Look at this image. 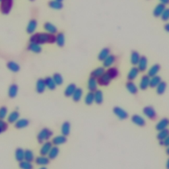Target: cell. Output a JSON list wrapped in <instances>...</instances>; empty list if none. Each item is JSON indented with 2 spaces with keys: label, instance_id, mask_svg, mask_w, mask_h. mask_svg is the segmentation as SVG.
Wrapping results in <instances>:
<instances>
[{
  "label": "cell",
  "instance_id": "cell-7",
  "mask_svg": "<svg viewBox=\"0 0 169 169\" xmlns=\"http://www.w3.org/2000/svg\"><path fill=\"white\" fill-rule=\"evenodd\" d=\"M111 81H112L111 78L108 75V74L105 72L102 76H101L99 78H98L97 83L100 86H106L110 85Z\"/></svg>",
  "mask_w": 169,
  "mask_h": 169
},
{
  "label": "cell",
  "instance_id": "cell-19",
  "mask_svg": "<svg viewBox=\"0 0 169 169\" xmlns=\"http://www.w3.org/2000/svg\"><path fill=\"white\" fill-rule=\"evenodd\" d=\"M29 125V120L25 118L19 119L15 123V127L17 129H23Z\"/></svg>",
  "mask_w": 169,
  "mask_h": 169
},
{
  "label": "cell",
  "instance_id": "cell-56",
  "mask_svg": "<svg viewBox=\"0 0 169 169\" xmlns=\"http://www.w3.org/2000/svg\"><path fill=\"white\" fill-rule=\"evenodd\" d=\"M39 169H47L46 167H41V168H40Z\"/></svg>",
  "mask_w": 169,
  "mask_h": 169
},
{
  "label": "cell",
  "instance_id": "cell-55",
  "mask_svg": "<svg viewBox=\"0 0 169 169\" xmlns=\"http://www.w3.org/2000/svg\"><path fill=\"white\" fill-rule=\"evenodd\" d=\"M166 152H167V154L168 155H169V146L167 147V149H166Z\"/></svg>",
  "mask_w": 169,
  "mask_h": 169
},
{
  "label": "cell",
  "instance_id": "cell-54",
  "mask_svg": "<svg viewBox=\"0 0 169 169\" xmlns=\"http://www.w3.org/2000/svg\"><path fill=\"white\" fill-rule=\"evenodd\" d=\"M166 168H167V169H169V158L168 159L167 163H166Z\"/></svg>",
  "mask_w": 169,
  "mask_h": 169
},
{
  "label": "cell",
  "instance_id": "cell-26",
  "mask_svg": "<svg viewBox=\"0 0 169 169\" xmlns=\"http://www.w3.org/2000/svg\"><path fill=\"white\" fill-rule=\"evenodd\" d=\"M35 163L38 164V165L46 166L50 163V159L45 156L41 155L40 156H38V157L35 159Z\"/></svg>",
  "mask_w": 169,
  "mask_h": 169
},
{
  "label": "cell",
  "instance_id": "cell-21",
  "mask_svg": "<svg viewBox=\"0 0 169 169\" xmlns=\"http://www.w3.org/2000/svg\"><path fill=\"white\" fill-rule=\"evenodd\" d=\"M116 56L112 54H110L103 61V66L104 68H108L112 65V64L116 61Z\"/></svg>",
  "mask_w": 169,
  "mask_h": 169
},
{
  "label": "cell",
  "instance_id": "cell-27",
  "mask_svg": "<svg viewBox=\"0 0 169 169\" xmlns=\"http://www.w3.org/2000/svg\"><path fill=\"white\" fill-rule=\"evenodd\" d=\"M160 69V66L159 64H155L152 65V66L151 67V68L149 69L148 71V76H149L150 78L152 77H154L157 75L158 73L159 72Z\"/></svg>",
  "mask_w": 169,
  "mask_h": 169
},
{
  "label": "cell",
  "instance_id": "cell-42",
  "mask_svg": "<svg viewBox=\"0 0 169 169\" xmlns=\"http://www.w3.org/2000/svg\"><path fill=\"white\" fill-rule=\"evenodd\" d=\"M59 152H60L59 148L57 147V146L52 147L51 148L50 151H49L48 154V158L50 159H55L57 156V155H58Z\"/></svg>",
  "mask_w": 169,
  "mask_h": 169
},
{
  "label": "cell",
  "instance_id": "cell-25",
  "mask_svg": "<svg viewBox=\"0 0 169 169\" xmlns=\"http://www.w3.org/2000/svg\"><path fill=\"white\" fill-rule=\"evenodd\" d=\"M65 35L63 32H59V33H57V35L56 36V42L57 46L61 48L64 47L65 45Z\"/></svg>",
  "mask_w": 169,
  "mask_h": 169
},
{
  "label": "cell",
  "instance_id": "cell-34",
  "mask_svg": "<svg viewBox=\"0 0 169 169\" xmlns=\"http://www.w3.org/2000/svg\"><path fill=\"white\" fill-rule=\"evenodd\" d=\"M18 93V86L16 84H12L10 85L8 90V95L10 98H15L17 96Z\"/></svg>",
  "mask_w": 169,
  "mask_h": 169
},
{
  "label": "cell",
  "instance_id": "cell-39",
  "mask_svg": "<svg viewBox=\"0 0 169 169\" xmlns=\"http://www.w3.org/2000/svg\"><path fill=\"white\" fill-rule=\"evenodd\" d=\"M48 6L50 8L53 9H56V10H60L63 8V4L61 2L56 1V0H52V1L49 2Z\"/></svg>",
  "mask_w": 169,
  "mask_h": 169
},
{
  "label": "cell",
  "instance_id": "cell-43",
  "mask_svg": "<svg viewBox=\"0 0 169 169\" xmlns=\"http://www.w3.org/2000/svg\"><path fill=\"white\" fill-rule=\"evenodd\" d=\"M94 102V93L89 92L85 97V103L86 105H91Z\"/></svg>",
  "mask_w": 169,
  "mask_h": 169
},
{
  "label": "cell",
  "instance_id": "cell-53",
  "mask_svg": "<svg viewBox=\"0 0 169 169\" xmlns=\"http://www.w3.org/2000/svg\"><path fill=\"white\" fill-rule=\"evenodd\" d=\"M164 30H165L167 32H169V23H167L164 26Z\"/></svg>",
  "mask_w": 169,
  "mask_h": 169
},
{
  "label": "cell",
  "instance_id": "cell-9",
  "mask_svg": "<svg viewBox=\"0 0 169 169\" xmlns=\"http://www.w3.org/2000/svg\"><path fill=\"white\" fill-rule=\"evenodd\" d=\"M169 126V119L167 118H164L156 123L155 126V129L157 131H161L167 129Z\"/></svg>",
  "mask_w": 169,
  "mask_h": 169
},
{
  "label": "cell",
  "instance_id": "cell-16",
  "mask_svg": "<svg viewBox=\"0 0 169 169\" xmlns=\"http://www.w3.org/2000/svg\"><path fill=\"white\" fill-rule=\"evenodd\" d=\"M52 147V143L50 141L45 142L40 150V154L42 156L47 155L48 154L49 151H50Z\"/></svg>",
  "mask_w": 169,
  "mask_h": 169
},
{
  "label": "cell",
  "instance_id": "cell-3",
  "mask_svg": "<svg viewBox=\"0 0 169 169\" xmlns=\"http://www.w3.org/2000/svg\"><path fill=\"white\" fill-rule=\"evenodd\" d=\"M13 0H2L0 4V11L3 15H8L13 7Z\"/></svg>",
  "mask_w": 169,
  "mask_h": 169
},
{
  "label": "cell",
  "instance_id": "cell-20",
  "mask_svg": "<svg viewBox=\"0 0 169 169\" xmlns=\"http://www.w3.org/2000/svg\"><path fill=\"white\" fill-rule=\"evenodd\" d=\"M44 28L45 31L48 32V33L52 34V35H54V34L57 33V27L55 25H53V24L49 23V22H46L44 23Z\"/></svg>",
  "mask_w": 169,
  "mask_h": 169
},
{
  "label": "cell",
  "instance_id": "cell-37",
  "mask_svg": "<svg viewBox=\"0 0 169 169\" xmlns=\"http://www.w3.org/2000/svg\"><path fill=\"white\" fill-rule=\"evenodd\" d=\"M162 81L161 77L158 75L152 77L150 78L149 86L151 88H156L157 85Z\"/></svg>",
  "mask_w": 169,
  "mask_h": 169
},
{
  "label": "cell",
  "instance_id": "cell-28",
  "mask_svg": "<svg viewBox=\"0 0 169 169\" xmlns=\"http://www.w3.org/2000/svg\"><path fill=\"white\" fill-rule=\"evenodd\" d=\"M20 116V114L18 111H13V112H11L9 116L7 117V122L10 123H13L17 122Z\"/></svg>",
  "mask_w": 169,
  "mask_h": 169
},
{
  "label": "cell",
  "instance_id": "cell-46",
  "mask_svg": "<svg viewBox=\"0 0 169 169\" xmlns=\"http://www.w3.org/2000/svg\"><path fill=\"white\" fill-rule=\"evenodd\" d=\"M52 78H53V81H54L55 83L56 84V85H61L63 84L64 79L61 74H60L58 73H56L53 75Z\"/></svg>",
  "mask_w": 169,
  "mask_h": 169
},
{
  "label": "cell",
  "instance_id": "cell-47",
  "mask_svg": "<svg viewBox=\"0 0 169 169\" xmlns=\"http://www.w3.org/2000/svg\"><path fill=\"white\" fill-rule=\"evenodd\" d=\"M19 166L20 168L21 169H33V165L31 163V162L27 161V160H24L21 162H19Z\"/></svg>",
  "mask_w": 169,
  "mask_h": 169
},
{
  "label": "cell",
  "instance_id": "cell-24",
  "mask_svg": "<svg viewBox=\"0 0 169 169\" xmlns=\"http://www.w3.org/2000/svg\"><path fill=\"white\" fill-rule=\"evenodd\" d=\"M27 49L29 51L36 53H39L42 52V47H41L40 45L35 42H31L28 44Z\"/></svg>",
  "mask_w": 169,
  "mask_h": 169
},
{
  "label": "cell",
  "instance_id": "cell-13",
  "mask_svg": "<svg viewBox=\"0 0 169 169\" xmlns=\"http://www.w3.org/2000/svg\"><path fill=\"white\" fill-rule=\"evenodd\" d=\"M66 141H67L66 136L61 135L56 136V137L53 138L52 139V143L56 146H57V145H62V144L66 143Z\"/></svg>",
  "mask_w": 169,
  "mask_h": 169
},
{
  "label": "cell",
  "instance_id": "cell-51",
  "mask_svg": "<svg viewBox=\"0 0 169 169\" xmlns=\"http://www.w3.org/2000/svg\"><path fill=\"white\" fill-rule=\"evenodd\" d=\"M160 145L167 147L169 146V135L166 139H164L163 141H160Z\"/></svg>",
  "mask_w": 169,
  "mask_h": 169
},
{
  "label": "cell",
  "instance_id": "cell-23",
  "mask_svg": "<svg viewBox=\"0 0 169 169\" xmlns=\"http://www.w3.org/2000/svg\"><path fill=\"white\" fill-rule=\"evenodd\" d=\"M76 89H77V86H76L75 84H74V83L69 84L65 89V91H64L65 96L66 97H72V95L73 94L74 92H75Z\"/></svg>",
  "mask_w": 169,
  "mask_h": 169
},
{
  "label": "cell",
  "instance_id": "cell-10",
  "mask_svg": "<svg viewBox=\"0 0 169 169\" xmlns=\"http://www.w3.org/2000/svg\"><path fill=\"white\" fill-rule=\"evenodd\" d=\"M148 65V61L147 58L145 56H141L140 60L139 61V63L138 64V69L140 72H144L147 68Z\"/></svg>",
  "mask_w": 169,
  "mask_h": 169
},
{
  "label": "cell",
  "instance_id": "cell-38",
  "mask_svg": "<svg viewBox=\"0 0 169 169\" xmlns=\"http://www.w3.org/2000/svg\"><path fill=\"white\" fill-rule=\"evenodd\" d=\"M15 156L17 161H23L24 160V151L21 148H17L15 152Z\"/></svg>",
  "mask_w": 169,
  "mask_h": 169
},
{
  "label": "cell",
  "instance_id": "cell-57",
  "mask_svg": "<svg viewBox=\"0 0 169 169\" xmlns=\"http://www.w3.org/2000/svg\"><path fill=\"white\" fill-rule=\"evenodd\" d=\"M56 1H58V2H62L63 0H56Z\"/></svg>",
  "mask_w": 169,
  "mask_h": 169
},
{
  "label": "cell",
  "instance_id": "cell-12",
  "mask_svg": "<svg viewBox=\"0 0 169 169\" xmlns=\"http://www.w3.org/2000/svg\"><path fill=\"white\" fill-rule=\"evenodd\" d=\"M87 87L90 92H95L98 87L97 80L96 79H94V78L90 77L89 79L88 80Z\"/></svg>",
  "mask_w": 169,
  "mask_h": 169
},
{
  "label": "cell",
  "instance_id": "cell-31",
  "mask_svg": "<svg viewBox=\"0 0 169 169\" xmlns=\"http://www.w3.org/2000/svg\"><path fill=\"white\" fill-rule=\"evenodd\" d=\"M45 84H46V87L50 90H54L56 88V84L55 83L54 81H53V78L51 77H47L44 79Z\"/></svg>",
  "mask_w": 169,
  "mask_h": 169
},
{
  "label": "cell",
  "instance_id": "cell-48",
  "mask_svg": "<svg viewBox=\"0 0 169 169\" xmlns=\"http://www.w3.org/2000/svg\"><path fill=\"white\" fill-rule=\"evenodd\" d=\"M8 128L7 123L4 122L3 119H0V134L3 133L4 131H6Z\"/></svg>",
  "mask_w": 169,
  "mask_h": 169
},
{
  "label": "cell",
  "instance_id": "cell-52",
  "mask_svg": "<svg viewBox=\"0 0 169 169\" xmlns=\"http://www.w3.org/2000/svg\"><path fill=\"white\" fill-rule=\"evenodd\" d=\"M160 3L163 4V5L166 6V5H168V4H169V0H159Z\"/></svg>",
  "mask_w": 169,
  "mask_h": 169
},
{
  "label": "cell",
  "instance_id": "cell-1",
  "mask_svg": "<svg viewBox=\"0 0 169 169\" xmlns=\"http://www.w3.org/2000/svg\"><path fill=\"white\" fill-rule=\"evenodd\" d=\"M30 42L40 45L47 43L53 44L56 42V36L52 34L46 33V32H37L31 36Z\"/></svg>",
  "mask_w": 169,
  "mask_h": 169
},
{
  "label": "cell",
  "instance_id": "cell-58",
  "mask_svg": "<svg viewBox=\"0 0 169 169\" xmlns=\"http://www.w3.org/2000/svg\"><path fill=\"white\" fill-rule=\"evenodd\" d=\"M30 1H31V2H33V1H35V0H30Z\"/></svg>",
  "mask_w": 169,
  "mask_h": 169
},
{
  "label": "cell",
  "instance_id": "cell-36",
  "mask_svg": "<svg viewBox=\"0 0 169 169\" xmlns=\"http://www.w3.org/2000/svg\"><path fill=\"white\" fill-rule=\"evenodd\" d=\"M94 102L97 105H101L103 102V93L101 90H97L95 92H94Z\"/></svg>",
  "mask_w": 169,
  "mask_h": 169
},
{
  "label": "cell",
  "instance_id": "cell-35",
  "mask_svg": "<svg viewBox=\"0 0 169 169\" xmlns=\"http://www.w3.org/2000/svg\"><path fill=\"white\" fill-rule=\"evenodd\" d=\"M140 57H141V56H140V54L137 51H132L130 57V61L131 64L133 65H138L140 60Z\"/></svg>",
  "mask_w": 169,
  "mask_h": 169
},
{
  "label": "cell",
  "instance_id": "cell-44",
  "mask_svg": "<svg viewBox=\"0 0 169 169\" xmlns=\"http://www.w3.org/2000/svg\"><path fill=\"white\" fill-rule=\"evenodd\" d=\"M168 135H169V130L167 128L165 130L159 131V132L158 133L156 138H157L158 140H159L160 141H163V140L164 139H166Z\"/></svg>",
  "mask_w": 169,
  "mask_h": 169
},
{
  "label": "cell",
  "instance_id": "cell-6",
  "mask_svg": "<svg viewBox=\"0 0 169 169\" xmlns=\"http://www.w3.org/2000/svg\"><path fill=\"white\" fill-rule=\"evenodd\" d=\"M131 122H132L135 125L139 127H143L146 124L145 119L141 116H140V115L138 114H134L131 116Z\"/></svg>",
  "mask_w": 169,
  "mask_h": 169
},
{
  "label": "cell",
  "instance_id": "cell-59",
  "mask_svg": "<svg viewBox=\"0 0 169 169\" xmlns=\"http://www.w3.org/2000/svg\"><path fill=\"white\" fill-rule=\"evenodd\" d=\"M2 2V0H0V2Z\"/></svg>",
  "mask_w": 169,
  "mask_h": 169
},
{
  "label": "cell",
  "instance_id": "cell-5",
  "mask_svg": "<svg viewBox=\"0 0 169 169\" xmlns=\"http://www.w3.org/2000/svg\"><path fill=\"white\" fill-rule=\"evenodd\" d=\"M113 112L120 119H126L128 118V113L124 109L122 108L121 107L115 106L113 108Z\"/></svg>",
  "mask_w": 169,
  "mask_h": 169
},
{
  "label": "cell",
  "instance_id": "cell-18",
  "mask_svg": "<svg viewBox=\"0 0 169 169\" xmlns=\"http://www.w3.org/2000/svg\"><path fill=\"white\" fill-rule=\"evenodd\" d=\"M106 73L108 74V75L111 78V79L112 80L117 78L119 74V70L117 68H115V67L108 68V69L106 70Z\"/></svg>",
  "mask_w": 169,
  "mask_h": 169
},
{
  "label": "cell",
  "instance_id": "cell-17",
  "mask_svg": "<svg viewBox=\"0 0 169 169\" xmlns=\"http://www.w3.org/2000/svg\"><path fill=\"white\" fill-rule=\"evenodd\" d=\"M165 9H166L165 6L163 5L162 3H159L157 6H156V7H155L152 13H153V15L155 17H159L161 16V15L163 14L164 11L165 10Z\"/></svg>",
  "mask_w": 169,
  "mask_h": 169
},
{
  "label": "cell",
  "instance_id": "cell-33",
  "mask_svg": "<svg viewBox=\"0 0 169 169\" xmlns=\"http://www.w3.org/2000/svg\"><path fill=\"white\" fill-rule=\"evenodd\" d=\"M110 50L108 48H103L102 50L100 52V53H98V60L99 61H103L107 57L110 55Z\"/></svg>",
  "mask_w": 169,
  "mask_h": 169
},
{
  "label": "cell",
  "instance_id": "cell-40",
  "mask_svg": "<svg viewBox=\"0 0 169 169\" xmlns=\"http://www.w3.org/2000/svg\"><path fill=\"white\" fill-rule=\"evenodd\" d=\"M167 87V84L166 82L161 81L160 83L156 86V93L159 95H162L166 91V89Z\"/></svg>",
  "mask_w": 169,
  "mask_h": 169
},
{
  "label": "cell",
  "instance_id": "cell-4",
  "mask_svg": "<svg viewBox=\"0 0 169 169\" xmlns=\"http://www.w3.org/2000/svg\"><path fill=\"white\" fill-rule=\"evenodd\" d=\"M143 113L147 118L151 119H155L157 116L155 109L151 106H147L144 107L143 109Z\"/></svg>",
  "mask_w": 169,
  "mask_h": 169
},
{
  "label": "cell",
  "instance_id": "cell-14",
  "mask_svg": "<svg viewBox=\"0 0 169 169\" xmlns=\"http://www.w3.org/2000/svg\"><path fill=\"white\" fill-rule=\"evenodd\" d=\"M105 72L106 71L104 67H98L96 69H94L93 71L90 73V77H93L97 79L98 78H99L101 76H102Z\"/></svg>",
  "mask_w": 169,
  "mask_h": 169
},
{
  "label": "cell",
  "instance_id": "cell-11",
  "mask_svg": "<svg viewBox=\"0 0 169 169\" xmlns=\"http://www.w3.org/2000/svg\"><path fill=\"white\" fill-rule=\"evenodd\" d=\"M46 84H45L44 79H39L36 81V90L37 93L39 94L43 93L45 91V90H46Z\"/></svg>",
  "mask_w": 169,
  "mask_h": 169
},
{
  "label": "cell",
  "instance_id": "cell-41",
  "mask_svg": "<svg viewBox=\"0 0 169 169\" xmlns=\"http://www.w3.org/2000/svg\"><path fill=\"white\" fill-rule=\"evenodd\" d=\"M7 67L10 70V71H11L12 72H14V73L18 72L20 70L19 65L17 63H16V62H15V61H9V62H8L7 64Z\"/></svg>",
  "mask_w": 169,
  "mask_h": 169
},
{
  "label": "cell",
  "instance_id": "cell-2",
  "mask_svg": "<svg viewBox=\"0 0 169 169\" xmlns=\"http://www.w3.org/2000/svg\"><path fill=\"white\" fill-rule=\"evenodd\" d=\"M53 135L52 131L48 128H43L40 131L38 135H37V140L39 143H42L50 139Z\"/></svg>",
  "mask_w": 169,
  "mask_h": 169
},
{
  "label": "cell",
  "instance_id": "cell-29",
  "mask_svg": "<svg viewBox=\"0 0 169 169\" xmlns=\"http://www.w3.org/2000/svg\"><path fill=\"white\" fill-rule=\"evenodd\" d=\"M126 87L128 91L133 94H137L138 92V86L134 83L133 81H128L126 85Z\"/></svg>",
  "mask_w": 169,
  "mask_h": 169
},
{
  "label": "cell",
  "instance_id": "cell-49",
  "mask_svg": "<svg viewBox=\"0 0 169 169\" xmlns=\"http://www.w3.org/2000/svg\"><path fill=\"white\" fill-rule=\"evenodd\" d=\"M160 17H161V19L163 21H168L169 20V8H166L161 16H160Z\"/></svg>",
  "mask_w": 169,
  "mask_h": 169
},
{
  "label": "cell",
  "instance_id": "cell-30",
  "mask_svg": "<svg viewBox=\"0 0 169 169\" xmlns=\"http://www.w3.org/2000/svg\"><path fill=\"white\" fill-rule=\"evenodd\" d=\"M70 131H71V124L69 122H65L61 125V134L64 136H68L70 134Z\"/></svg>",
  "mask_w": 169,
  "mask_h": 169
},
{
  "label": "cell",
  "instance_id": "cell-50",
  "mask_svg": "<svg viewBox=\"0 0 169 169\" xmlns=\"http://www.w3.org/2000/svg\"><path fill=\"white\" fill-rule=\"evenodd\" d=\"M7 108L6 106H2L0 108V119H3L7 116Z\"/></svg>",
  "mask_w": 169,
  "mask_h": 169
},
{
  "label": "cell",
  "instance_id": "cell-32",
  "mask_svg": "<svg viewBox=\"0 0 169 169\" xmlns=\"http://www.w3.org/2000/svg\"><path fill=\"white\" fill-rule=\"evenodd\" d=\"M83 91L82 89L81 88H77L76 90H75V92H74L73 94L72 95V98L74 102H79L81 99L82 96H83Z\"/></svg>",
  "mask_w": 169,
  "mask_h": 169
},
{
  "label": "cell",
  "instance_id": "cell-45",
  "mask_svg": "<svg viewBox=\"0 0 169 169\" xmlns=\"http://www.w3.org/2000/svg\"><path fill=\"white\" fill-rule=\"evenodd\" d=\"M35 159V155L33 152L30 149H27L24 151V160L28 162L33 161Z\"/></svg>",
  "mask_w": 169,
  "mask_h": 169
},
{
  "label": "cell",
  "instance_id": "cell-15",
  "mask_svg": "<svg viewBox=\"0 0 169 169\" xmlns=\"http://www.w3.org/2000/svg\"><path fill=\"white\" fill-rule=\"evenodd\" d=\"M139 71L138 68L136 67H133L130 70L128 73H127V80L129 81H133L136 79V78H137V77L139 75Z\"/></svg>",
  "mask_w": 169,
  "mask_h": 169
},
{
  "label": "cell",
  "instance_id": "cell-8",
  "mask_svg": "<svg viewBox=\"0 0 169 169\" xmlns=\"http://www.w3.org/2000/svg\"><path fill=\"white\" fill-rule=\"evenodd\" d=\"M149 83H150V77L147 75H143L139 83L140 89L142 90H146L149 86Z\"/></svg>",
  "mask_w": 169,
  "mask_h": 169
},
{
  "label": "cell",
  "instance_id": "cell-22",
  "mask_svg": "<svg viewBox=\"0 0 169 169\" xmlns=\"http://www.w3.org/2000/svg\"><path fill=\"white\" fill-rule=\"evenodd\" d=\"M38 23L35 19L31 20L27 27V32L28 34H32L36 31Z\"/></svg>",
  "mask_w": 169,
  "mask_h": 169
}]
</instances>
